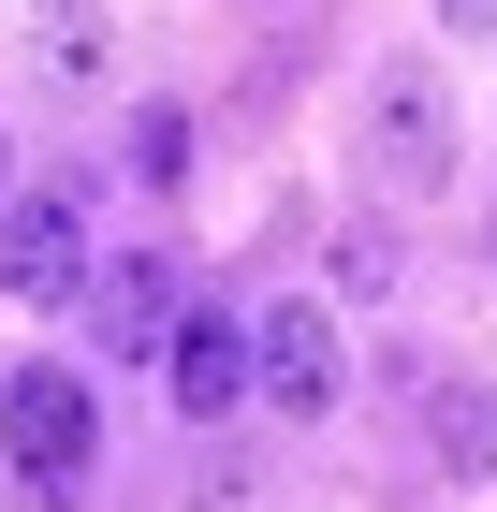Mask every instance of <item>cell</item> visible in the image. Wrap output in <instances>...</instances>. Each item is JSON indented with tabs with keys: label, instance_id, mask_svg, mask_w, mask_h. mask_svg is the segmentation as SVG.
Instances as JSON below:
<instances>
[{
	"label": "cell",
	"instance_id": "6da1fadb",
	"mask_svg": "<svg viewBox=\"0 0 497 512\" xmlns=\"http://www.w3.org/2000/svg\"><path fill=\"white\" fill-rule=\"evenodd\" d=\"M88 454H103V410H88V381H74V366H15V381H0V469L30 483V498H74V483H88Z\"/></svg>",
	"mask_w": 497,
	"mask_h": 512
},
{
	"label": "cell",
	"instance_id": "7a4b0ae2",
	"mask_svg": "<svg viewBox=\"0 0 497 512\" xmlns=\"http://www.w3.org/2000/svg\"><path fill=\"white\" fill-rule=\"evenodd\" d=\"M88 278H103V249H88L74 191H15L0 205V293H15V308H74Z\"/></svg>",
	"mask_w": 497,
	"mask_h": 512
},
{
	"label": "cell",
	"instance_id": "3957f363",
	"mask_svg": "<svg viewBox=\"0 0 497 512\" xmlns=\"http://www.w3.org/2000/svg\"><path fill=\"white\" fill-rule=\"evenodd\" d=\"M176 322H191L176 249H103V278H88V337H103L117 366H161V352H176Z\"/></svg>",
	"mask_w": 497,
	"mask_h": 512
},
{
	"label": "cell",
	"instance_id": "277c9868",
	"mask_svg": "<svg viewBox=\"0 0 497 512\" xmlns=\"http://www.w3.org/2000/svg\"><path fill=\"white\" fill-rule=\"evenodd\" d=\"M249 352H264V410H293V425H322L351 395V366H337V322L307 308V293H278L264 322H249Z\"/></svg>",
	"mask_w": 497,
	"mask_h": 512
},
{
	"label": "cell",
	"instance_id": "5b68a950",
	"mask_svg": "<svg viewBox=\"0 0 497 512\" xmlns=\"http://www.w3.org/2000/svg\"><path fill=\"white\" fill-rule=\"evenodd\" d=\"M161 395H176L191 425H234V410L264 395V352H249V322H234V308H191V322H176V352H161Z\"/></svg>",
	"mask_w": 497,
	"mask_h": 512
},
{
	"label": "cell",
	"instance_id": "8992f818",
	"mask_svg": "<svg viewBox=\"0 0 497 512\" xmlns=\"http://www.w3.org/2000/svg\"><path fill=\"white\" fill-rule=\"evenodd\" d=\"M366 147H381L395 191H439V176H454V103H439V74H381L366 88Z\"/></svg>",
	"mask_w": 497,
	"mask_h": 512
},
{
	"label": "cell",
	"instance_id": "52a82bcc",
	"mask_svg": "<svg viewBox=\"0 0 497 512\" xmlns=\"http://www.w3.org/2000/svg\"><path fill=\"white\" fill-rule=\"evenodd\" d=\"M30 44H44V74H59V88H88V74H103V15H88V0H44V15H30Z\"/></svg>",
	"mask_w": 497,
	"mask_h": 512
},
{
	"label": "cell",
	"instance_id": "ba28073f",
	"mask_svg": "<svg viewBox=\"0 0 497 512\" xmlns=\"http://www.w3.org/2000/svg\"><path fill=\"white\" fill-rule=\"evenodd\" d=\"M439 454H454L468 483L497 469V395H483V381H439Z\"/></svg>",
	"mask_w": 497,
	"mask_h": 512
},
{
	"label": "cell",
	"instance_id": "9c48e42d",
	"mask_svg": "<svg viewBox=\"0 0 497 512\" xmlns=\"http://www.w3.org/2000/svg\"><path fill=\"white\" fill-rule=\"evenodd\" d=\"M132 176H147V191H176V176H191V118H176V103H147V118H132Z\"/></svg>",
	"mask_w": 497,
	"mask_h": 512
},
{
	"label": "cell",
	"instance_id": "30bf717a",
	"mask_svg": "<svg viewBox=\"0 0 497 512\" xmlns=\"http://www.w3.org/2000/svg\"><path fill=\"white\" fill-rule=\"evenodd\" d=\"M337 293H351V308H381V293H395V235H381V220H351V235H337Z\"/></svg>",
	"mask_w": 497,
	"mask_h": 512
},
{
	"label": "cell",
	"instance_id": "8fae6325",
	"mask_svg": "<svg viewBox=\"0 0 497 512\" xmlns=\"http://www.w3.org/2000/svg\"><path fill=\"white\" fill-rule=\"evenodd\" d=\"M439 30H497V0H439Z\"/></svg>",
	"mask_w": 497,
	"mask_h": 512
},
{
	"label": "cell",
	"instance_id": "7c38bea8",
	"mask_svg": "<svg viewBox=\"0 0 497 512\" xmlns=\"http://www.w3.org/2000/svg\"><path fill=\"white\" fill-rule=\"evenodd\" d=\"M0 205H15V161H0Z\"/></svg>",
	"mask_w": 497,
	"mask_h": 512
}]
</instances>
